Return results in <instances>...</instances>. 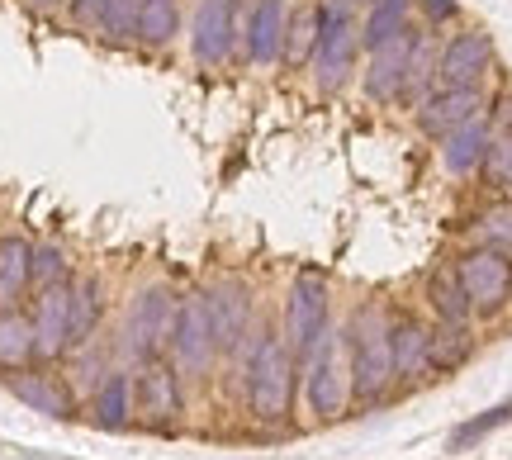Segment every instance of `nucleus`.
Wrapping results in <instances>:
<instances>
[{"label":"nucleus","instance_id":"1","mask_svg":"<svg viewBox=\"0 0 512 460\" xmlns=\"http://www.w3.org/2000/svg\"><path fill=\"white\" fill-rule=\"evenodd\" d=\"M242 375H247V413L261 427H280L294 404V351L280 332H261L242 342Z\"/></svg>","mask_w":512,"mask_h":460},{"label":"nucleus","instance_id":"2","mask_svg":"<svg viewBox=\"0 0 512 460\" xmlns=\"http://www.w3.org/2000/svg\"><path fill=\"white\" fill-rule=\"evenodd\" d=\"M394 318L380 309V304H361L356 318L347 328V347H351V399L361 404H375L389 394V385L399 380L394 375Z\"/></svg>","mask_w":512,"mask_h":460},{"label":"nucleus","instance_id":"3","mask_svg":"<svg viewBox=\"0 0 512 460\" xmlns=\"http://www.w3.org/2000/svg\"><path fill=\"white\" fill-rule=\"evenodd\" d=\"M356 0H318V48H313V76L323 91H342L347 76L356 72L361 53V24L351 15Z\"/></svg>","mask_w":512,"mask_h":460},{"label":"nucleus","instance_id":"4","mask_svg":"<svg viewBox=\"0 0 512 460\" xmlns=\"http://www.w3.org/2000/svg\"><path fill=\"white\" fill-rule=\"evenodd\" d=\"M304 394L318 418H342L351 399V347L347 328H328L318 347L304 356Z\"/></svg>","mask_w":512,"mask_h":460},{"label":"nucleus","instance_id":"5","mask_svg":"<svg viewBox=\"0 0 512 460\" xmlns=\"http://www.w3.org/2000/svg\"><path fill=\"white\" fill-rule=\"evenodd\" d=\"M328 318H332L328 280L318 271H299L290 285V299H285V347L294 351V361H304L318 347V337L328 332Z\"/></svg>","mask_w":512,"mask_h":460},{"label":"nucleus","instance_id":"6","mask_svg":"<svg viewBox=\"0 0 512 460\" xmlns=\"http://www.w3.org/2000/svg\"><path fill=\"white\" fill-rule=\"evenodd\" d=\"M456 276L465 285V295L475 304V313H503L512 304V252H498V247H484L475 242L470 252H460Z\"/></svg>","mask_w":512,"mask_h":460},{"label":"nucleus","instance_id":"7","mask_svg":"<svg viewBox=\"0 0 512 460\" xmlns=\"http://www.w3.org/2000/svg\"><path fill=\"white\" fill-rule=\"evenodd\" d=\"M176 313H181V299L171 295L166 285H152L143 295L133 299L124 323V351L128 356H157V351L176 337Z\"/></svg>","mask_w":512,"mask_h":460},{"label":"nucleus","instance_id":"8","mask_svg":"<svg viewBox=\"0 0 512 460\" xmlns=\"http://www.w3.org/2000/svg\"><path fill=\"white\" fill-rule=\"evenodd\" d=\"M484 110H489L484 86H432V91L413 105V119H418V129L427 133V138H437V143H441L451 129H460V124L479 119Z\"/></svg>","mask_w":512,"mask_h":460},{"label":"nucleus","instance_id":"9","mask_svg":"<svg viewBox=\"0 0 512 460\" xmlns=\"http://www.w3.org/2000/svg\"><path fill=\"white\" fill-rule=\"evenodd\" d=\"M238 0H200L190 19V48L200 67H223L238 48Z\"/></svg>","mask_w":512,"mask_h":460},{"label":"nucleus","instance_id":"10","mask_svg":"<svg viewBox=\"0 0 512 460\" xmlns=\"http://www.w3.org/2000/svg\"><path fill=\"white\" fill-rule=\"evenodd\" d=\"M494 67V38L484 29H460L437 48V86H484Z\"/></svg>","mask_w":512,"mask_h":460},{"label":"nucleus","instance_id":"11","mask_svg":"<svg viewBox=\"0 0 512 460\" xmlns=\"http://www.w3.org/2000/svg\"><path fill=\"white\" fill-rule=\"evenodd\" d=\"M171 347H176V361H181L185 370H195V375L214 361L219 342H214V313H209V295H185L181 299Z\"/></svg>","mask_w":512,"mask_h":460},{"label":"nucleus","instance_id":"12","mask_svg":"<svg viewBox=\"0 0 512 460\" xmlns=\"http://www.w3.org/2000/svg\"><path fill=\"white\" fill-rule=\"evenodd\" d=\"M34 337H38V356H43V361H57L62 351H72V280L38 290Z\"/></svg>","mask_w":512,"mask_h":460},{"label":"nucleus","instance_id":"13","mask_svg":"<svg viewBox=\"0 0 512 460\" xmlns=\"http://www.w3.org/2000/svg\"><path fill=\"white\" fill-rule=\"evenodd\" d=\"M209 313H214V342L219 351L238 356L242 342L252 337V290L242 280H223L209 290Z\"/></svg>","mask_w":512,"mask_h":460},{"label":"nucleus","instance_id":"14","mask_svg":"<svg viewBox=\"0 0 512 460\" xmlns=\"http://www.w3.org/2000/svg\"><path fill=\"white\" fill-rule=\"evenodd\" d=\"M285 24H290V5L285 0H256L247 10V62L256 67H275L285 57Z\"/></svg>","mask_w":512,"mask_h":460},{"label":"nucleus","instance_id":"15","mask_svg":"<svg viewBox=\"0 0 512 460\" xmlns=\"http://www.w3.org/2000/svg\"><path fill=\"white\" fill-rule=\"evenodd\" d=\"M408 53H413V29L370 53V67H366V76H361V81H366V95L375 100V105H399V100H403Z\"/></svg>","mask_w":512,"mask_h":460},{"label":"nucleus","instance_id":"16","mask_svg":"<svg viewBox=\"0 0 512 460\" xmlns=\"http://www.w3.org/2000/svg\"><path fill=\"white\" fill-rule=\"evenodd\" d=\"M489 143H494V119H489V110L479 114V119H470V124L451 129L441 138V166H446V176H456V181L475 176L479 162H484V152H489Z\"/></svg>","mask_w":512,"mask_h":460},{"label":"nucleus","instance_id":"17","mask_svg":"<svg viewBox=\"0 0 512 460\" xmlns=\"http://www.w3.org/2000/svg\"><path fill=\"white\" fill-rule=\"evenodd\" d=\"M389 337H394V375L399 380H422L432 370V351H427L432 347V328L413 313H403V318H394Z\"/></svg>","mask_w":512,"mask_h":460},{"label":"nucleus","instance_id":"18","mask_svg":"<svg viewBox=\"0 0 512 460\" xmlns=\"http://www.w3.org/2000/svg\"><path fill=\"white\" fill-rule=\"evenodd\" d=\"M72 19L91 34L124 43L138 29V0H72Z\"/></svg>","mask_w":512,"mask_h":460},{"label":"nucleus","instance_id":"19","mask_svg":"<svg viewBox=\"0 0 512 460\" xmlns=\"http://www.w3.org/2000/svg\"><path fill=\"white\" fill-rule=\"evenodd\" d=\"M143 413L152 423L181 418V375L162 356H147V366H143Z\"/></svg>","mask_w":512,"mask_h":460},{"label":"nucleus","instance_id":"20","mask_svg":"<svg viewBox=\"0 0 512 460\" xmlns=\"http://www.w3.org/2000/svg\"><path fill=\"white\" fill-rule=\"evenodd\" d=\"M408 15H413V0H370L366 19H361V53H375L399 34H408L413 29Z\"/></svg>","mask_w":512,"mask_h":460},{"label":"nucleus","instance_id":"21","mask_svg":"<svg viewBox=\"0 0 512 460\" xmlns=\"http://www.w3.org/2000/svg\"><path fill=\"white\" fill-rule=\"evenodd\" d=\"M29 276H34V242L5 233L0 238V309L19 304V295L29 290Z\"/></svg>","mask_w":512,"mask_h":460},{"label":"nucleus","instance_id":"22","mask_svg":"<svg viewBox=\"0 0 512 460\" xmlns=\"http://www.w3.org/2000/svg\"><path fill=\"white\" fill-rule=\"evenodd\" d=\"M38 356L34 313H19L15 304L0 309V370H19Z\"/></svg>","mask_w":512,"mask_h":460},{"label":"nucleus","instance_id":"23","mask_svg":"<svg viewBox=\"0 0 512 460\" xmlns=\"http://www.w3.org/2000/svg\"><path fill=\"white\" fill-rule=\"evenodd\" d=\"M427 304H432V313L446 318V323H470L475 304H470V295H465V285H460V276H456V261H451V266H437V271L427 276Z\"/></svg>","mask_w":512,"mask_h":460},{"label":"nucleus","instance_id":"24","mask_svg":"<svg viewBox=\"0 0 512 460\" xmlns=\"http://www.w3.org/2000/svg\"><path fill=\"white\" fill-rule=\"evenodd\" d=\"M432 86H437V43H432L427 29H413V53H408V76H403V105H418Z\"/></svg>","mask_w":512,"mask_h":460},{"label":"nucleus","instance_id":"25","mask_svg":"<svg viewBox=\"0 0 512 460\" xmlns=\"http://www.w3.org/2000/svg\"><path fill=\"white\" fill-rule=\"evenodd\" d=\"M181 34V5L176 0H138V29L133 38L147 48H162Z\"/></svg>","mask_w":512,"mask_h":460},{"label":"nucleus","instance_id":"26","mask_svg":"<svg viewBox=\"0 0 512 460\" xmlns=\"http://www.w3.org/2000/svg\"><path fill=\"white\" fill-rule=\"evenodd\" d=\"M313 48H318V0L313 5H294L290 24H285V57L290 67H309Z\"/></svg>","mask_w":512,"mask_h":460},{"label":"nucleus","instance_id":"27","mask_svg":"<svg viewBox=\"0 0 512 460\" xmlns=\"http://www.w3.org/2000/svg\"><path fill=\"white\" fill-rule=\"evenodd\" d=\"M432 370H456L470 361V351H475V337H470V323H446L437 318V328H432Z\"/></svg>","mask_w":512,"mask_h":460},{"label":"nucleus","instance_id":"28","mask_svg":"<svg viewBox=\"0 0 512 460\" xmlns=\"http://www.w3.org/2000/svg\"><path fill=\"white\" fill-rule=\"evenodd\" d=\"M10 389H15L34 413H48V418H67V413H72V394L57 385L53 375H19Z\"/></svg>","mask_w":512,"mask_h":460},{"label":"nucleus","instance_id":"29","mask_svg":"<svg viewBox=\"0 0 512 460\" xmlns=\"http://www.w3.org/2000/svg\"><path fill=\"white\" fill-rule=\"evenodd\" d=\"M100 309H105V285L95 276L72 280V347H81V342L95 332Z\"/></svg>","mask_w":512,"mask_h":460},{"label":"nucleus","instance_id":"30","mask_svg":"<svg viewBox=\"0 0 512 460\" xmlns=\"http://www.w3.org/2000/svg\"><path fill=\"white\" fill-rule=\"evenodd\" d=\"M128 399H133V380H128L124 370H110L105 385H100V394H95V418L105 427H124L128 413H133Z\"/></svg>","mask_w":512,"mask_h":460},{"label":"nucleus","instance_id":"31","mask_svg":"<svg viewBox=\"0 0 512 460\" xmlns=\"http://www.w3.org/2000/svg\"><path fill=\"white\" fill-rule=\"evenodd\" d=\"M475 242L498 247V252H512V195H498L489 209L475 214Z\"/></svg>","mask_w":512,"mask_h":460},{"label":"nucleus","instance_id":"32","mask_svg":"<svg viewBox=\"0 0 512 460\" xmlns=\"http://www.w3.org/2000/svg\"><path fill=\"white\" fill-rule=\"evenodd\" d=\"M479 176H484V185L494 195H512V129L494 133V143H489L484 162H479Z\"/></svg>","mask_w":512,"mask_h":460},{"label":"nucleus","instance_id":"33","mask_svg":"<svg viewBox=\"0 0 512 460\" xmlns=\"http://www.w3.org/2000/svg\"><path fill=\"white\" fill-rule=\"evenodd\" d=\"M512 418V399L508 404H498V408H484L479 418H470V423H460L456 432H451V451H470V446H479L494 427H503Z\"/></svg>","mask_w":512,"mask_h":460},{"label":"nucleus","instance_id":"34","mask_svg":"<svg viewBox=\"0 0 512 460\" xmlns=\"http://www.w3.org/2000/svg\"><path fill=\"white\" fill-rule=\"evenodd\" d=\"M62 280H72V257H67L57 242L34 247V276H29V285L48 290V285H62Z\"/></svg>","mask_w":512,"mask_h":460},{"label":"nucleus","instance_id":"35","mask_svg":"<svg viewBox=\"0 0 512 460\" xmlns=\"http://www.w3.org/2000/svg\"><path fill=\"white\" fill-rule=\"evenodd\" d=\"M422 10V19H427V29H441V24H451V19H460V0H413Z\"/></svg>","mask_w":512,"mask_h":460},{"label":"nucleus","instance_id":"36","mask_svg":"<svg viewBox=\"0 0 512 460\" xmlns=\"http://www.w3.org/2000/svg\"><path fill=\"white\" fill-rule=\"evenodd\" d=\"M356 5H370V0H356Z\"/></svg>","mask_w":512,"mask_h":460},{"label":"nucleus","instance_id":"37","mask_svg":"<svg viewBox=\"0 0 512 460\" xmlns=\"http://www.w3.org/2000/svg\"><path fill=\"white\" fill-rule=\"evenodd\" d=\"M508 119H512V114H508Z\"/></svg>","mask_w":512,"mask_h":460}]
</instances>
